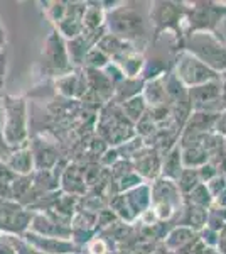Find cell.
<instances>
[{
    "mask_svg": "<svg viewBox=\"0 0 226 254\" xmlns=\"http://www.w3.org/2000/svg\"><path fill=\"white\" fill-rule=\"evenodd\" d=\"M2 41H3V31L0 29V43H2Z\"/></svg>",
    "mask_w": 226,
    "mask_h": 254,
    "instance_id": "6da1fadb",
    "label": "cell"
}]
</instances>
